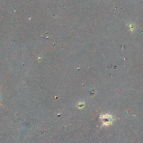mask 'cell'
Here are the masks:
<instances>
[{"label":"cell","mask_w":143,"mask_h":143,"mask_svg":"<svg viewBox=\"0 0 143 143\" xmlns=\"http://www.w3.org/2000/svg\"><path fill=\"white\" fill-rule=\"evenodd\" d=\"M112 121V117H108V118H107V117H103V122L105 123V124H107V123H110Z\"/></svg>","instance_id":"6da1fadb"}]
</instances>
